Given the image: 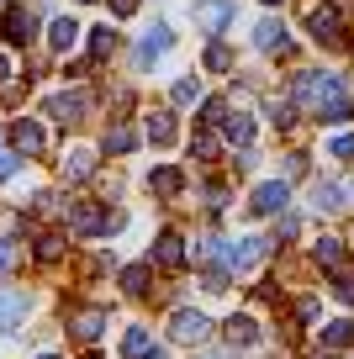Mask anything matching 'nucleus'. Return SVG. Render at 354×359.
Returning a JSON list of instances; mask_svg holds the SVG:
<instances>
[{
	"mask_svg": "<svg viewBox=\"0 0 354 359\" xmlns=\"http://www.w3.org/2000/svg\"><path fill=\"white\" fill-rule=\"evenodd\" d=\"M296 101H301V111H312L317 122H343V116H354L343 79H339V74H328V69L296 74Z\"/></svg>",
	"mask_w": 354,
	"mask_h": 359,
	"instance_id": "obj_1",
	"label": "nucleus"
},
{
	"mask_svg": "<svg viewBox=\"0 0 354 359\" xmlns=\"http://www.w3.org/2000/svg\"><path fill=\"white\" fill-rule=\"evenodd\" d=\"M190 16H196L206 32H222V27H232L238 6H232V0H196V6H190Z\"/></svg>",
	"mask_w": 354,
	"mask_h": 359,
	"instance_id": "obj_2",
	"label": "nucleus"
},
{
	"mask_svg": "<svg viewBox=\"0 0 354 359\" xmlns=\"http://www.w3.org/2000/svg\"><path fill=\"white\" fill-rule=\"evenodd\" d=\"M206 317L201 312H190V306H180L175 317H169V338H175V344H201V338H206Z\"/></svg>",
	"mask_w": 354,
	"mask_h": 359,
	"instance_id": "obj_3",
	"label": "nucleus"
},
{
	"mask_svg": "<svg viewBox=\"0 0 354 359\" xmlns=\"http://www.w3.org/2000/svg\"><path fill=\"white\" fill-rule=\"evenodd\" d=\"M37 37V16L27 11V6H11V11H6V43L11 48H27Z\"/></svg>",
	"mask_w": 354,
	"mask_h": 359,
	"instance_id": "obj_4",
	"label": "nucleus"
},
{
	"mask_svg": "<svg viewBox=\"0 0 354 359\" xmlns=\"http://www.w3.org/2000/svg\"><path fill=\"white\" fill-rule=\"evenodd\" d=\"M69 222H74V233H106V227H122V212H100V206H74V217H69Z\"/></svg>",
	"mask_w": 354,
	"mask_h": 359,
	"instance_id": "obj_5",
	"label": "nucleus"
},
{
	"mask_svg": "<svg viewBox=\"0 0 354 359\" xmlns=\"http://www.w3.org/2000/svg\"><path fill=\"white\" fill-rule=\"evenodd\" d=\"M27 317V296L11 291V285H0V333H16Z\"/></svg>",
	"mask_w": 354,
	"mask_h": 359,
	"instance_id": "obj_6",
	"label": "nucleus"
},
{
	"mask_svg": "<svg viewBox=\"0 0 354 359\" xmlns=\"http://www.w3.org/2000/svg\"><path fill=\"white\" fill-rule=\"evenodd\" d=\"M249 206H254L259 217H275V212H286V180H265V185L254 191V201H249Z\"/></svg>",
	"mask_w": 354,
	"mask_h": 359,
	"instance_id": "obj_7",
	"label": "nucleus"
},
{
	"mask_svg": "<svg viewBox=\"0 0 354 359\" xmlns=\"http://www.w3.org/2000/svg\"><path fill=\"white\" fill-rule=\"evenodd\" d=\"M48 116L74 127L79 116H85V95H79V90H69V95H53V101H48Z\"/></svg>",
	"mask_w": 354,
	"mask_h": 359,
	"instance_id": "obj_8",
	"label": "nucleus"
},
{
	"mask_svg": "<svg viewBox=\"0 0 354 359\" xmlns=\"http://www.w3.org/2000/svg\"><path fill=\"white\" fill-rule=\"evenodd\" d=\"M11 143H16V154H27V158L43 154V127H37L32 116H22V122L11 127Z\"/></svg>",
	"mask_w": 354,
	"mask_h": 359,
	"instance_id": "obj_9",
	"label": "nucleus"
},
{
	"mask_svg": "<svg viewBox=\"0 0 354 359\" xmlns=\"http://www.w3.org/2000/svg\"><path fill=\"white\" fill-rule=\"evenodd\" d=\"M254 43L265 48V53H286V48H291V37H286V27H280L275 16H265V22L254 27Z\"/></svg>",
	"mask_w": 354,
	"mask_h": 359,
	"instance_id": "obj_10",
	"label": "nucleus"
},
{
	"mask_svg": "<svg viewBox=\"0 0 354 359\" xmlns=\"http://www.w3.org/2000/svg\"><path fill=\"white\" fill-rule=\"evenodd\" d=\"M312 259H317L322 269H333V275H343V264H349V254H343L339 238H317V243H312Z\"/></svg>",
	"mask_w": 354,
	"mask_h": 359,
	"instance_id": "obj_11",
	"label": "nucleus"
},
{
	"mask_svg": "<svg viewBox=\"0 0 354 359\" xmlns=\"http://www.w3.org/2000/svg\"><path fill=\"white\" fill-rule=\"evenodd\" d=\"M307 27H312V37H322V43H339V11H333V6H312Z\"/></svg>",
	"mask_w": 354,
	"mask_h": 359,
	"instance_id": "obj_12",
	"label": "nucleus"
},
{
	"mask_svg": "<svg viewBox=\"0 0 354 359\" xmlns=\"http://www.w3.org/2000/svg\"><path fill=\"white\" fill-rule=\"evenodd\" d=\"M164 48H169V27H164V22H154L143 37H138V58H143V64H154Z\"/></svg>",
	"mask_w": 354,
	"mask_h": 359,
	"instance_id": "obj_13",
	"label": "nucleus"
},
{
	"mask_svg": "<svg viewBox=\"0 0 354 359\" xmlns=\"http://www.w3.org/2000/svg\"><path fill=\"white\" fill-rule=\"evenodd\" d=\"M100 327H106V312H100V306H85V312H74V338H79V344H96Z\"/></svg>",
	"mask_w": 354,
	"mask_h": 359,
	"instance_id": "obj_14",
	"label": "nucleus"
},
{
	"mask_svg": "<svg viewBox=\"0 0 354 359\" xmlns=\"http://www.w3.org/2000/svg\"><path fill=\"white\" fill-rule=\"evenodd\" d=\"M48 43H53L58 53H69V48L79 43V27H74V16H53V27H48Z\"/></svg>",
	"mask_w": 354,
	"mask_h": 359,
	"instance_id": "obj_15",
	"label": "nucleus"
},
{
	"mask_svg": "<svg viewBox=\"0 0 354 359\" xmlns=\"http://www.w3.org/2000/svg\"><path fill=\"white\" fill-rule=\"evenodd\" d=\"M154 259H159L164 269H180V264H185V243H180V233H164V238H159Z\"/></svg>",
	"mask_w": 354,
	"mask_h": 359,
	"instance_id": "obj_16",
	"label": "nucleus"
},
{
	"mask_svg": "<svg viewBox=\"0 0 354 359\" xmlns=\"http://www.w3.org/2000/svg\"><path fill=\"white\" fill-rule=\"evenodd\" d=\"M312 206H317V212H339V206H343V185H339V180L312 185Z\"/></svg>",
	"mask_w": 354,
	"mask_h": 359,
	"instance_id": "obj_17",
	"label": "nucleus"
},
{
	"mask_svg": "<svg viewBox=\"0 0 354 359\" xmlns=\"http://www.w3.org/2000/svg\"><path fill=\"white\" fill-rule=\"evenodd\" d=\"M228 344H232V348L259 344V323H254V317H232V323H228Z\"/></svg>",
	"mask_w": 354,
	"mask_h": 359,
	"instance_id": "obj_18",
	"label": "nucleus"
},
{
	"mask_svg": "<svg viewBox=\"0 0 354 359\" xmlns=\"http://www.w3.org/2000/svg\"><path fill=\"white\" fill-rule=\"evenodd\" d=\"M96 175V154L90 148H74V154L64 158V180H90Z\"/></svg>",
	"mask_w": 354,
	"mask_h": 359,
	"instance_id": "obj_19",
	"label": "nucleus"
},
{
	"mask_svg": "<svg viewBox=\"0 0 354 359\" xmlns=\"http://www.w3.org/2000/svg\"><path fill=\"white\" fill-rule=\"evenodd\" d=\"M100 148H106V154H133V148H138V133H133L127 122H117V127L106 133V143H100Z\"/></svg>",
	"mask_w": 354,
	"mask_h": 359,
	"instance_id": "obj_20",
	"label": "nucleus"
},
{
	"mask_svg": "<svg viewBox=\"0 0 354 359\" xmlns=\"http://www.w3.org/2000/svg\"><path fill=\"white\" fill-rule=\"evenodd\" d=\"M148 143H159V148L175 143V116H169V111H154V116H148Z\"/></svg>",
	"mask_w": 354,
	"mask_h": 359,
	"instance_id": "obj_21",
	"label": "nucleus"
},
{
	"mask_svg": "<svg viewBox=\"0 0 354 359\" xmlns=\"http://www.w3.org/2000/svg\"><path fill=\"white\" fill-rule=\"evenodd\" d=\"M222 133H228V143L249 148V137H254V122H249V116H222Z\"/></svg>",
	"mask_w": 354,
	"mask_h": 359,
	"instance_id": "obj_22",
	"label": "nucleus"
},
{
	"mask_svg": "<svg viewBox=\"0 0 354 359\" xmlns=\"http://www.w3.org/2000/svg\"><path fill=\"white\" fill-rule=\"evenodd\" d=\"M180 185H185L180 169H154V175H148V191H154V196H175Z\"/></svg>",
	"mask_w": 354,
	"mask_h": 359,
	"instance_id": "obj_23",
	"label": "nucleus"
},
{
	"mask_svg": "<svg viewBox=\"0 0 354 359\" xmlns=\"http://www.w3.org/2000/svg\"><path fill=\"white\" fill-rule=\"evenodd\" d=\"M122 354H127V359H148V354H154V344H148V327H127Z\"/></svg>",
	"mask_w": 354,
	"mask_h": 359,
	"instance_id": "obj_24",
	"label": "nucleus"
},
{
	"mask_svg": "<svg viewBox=\"0 0 354 359\" xmlns=\"http://www.w3.org/2000/svg\"><path fill=\"white\" fill-rule=\"evenodd\" d=\"M122 291H127V296H143V291H148V269H143V264H127V269H122Z\"/></svg>",
	"mask_w": 354,
	"mask_h": 359,
	"instance_id": "obj_25",
	"label": "nucleus"
},
{
	"mask_svg": "<svg viewBox=\"0 0 354 359\" xmlns=\"http://www.w3.org/2000/svg\"><path fill=\"white\" fill-rule=\"evenodd\" d=\"M349 338H354V323H328V327H322V344H328V348H343Z\"/></svg>",
	"mask_w": 354,
	"mask_h": 359,
	"instance_id": "obj_26",
	"label": "nucleus"
},
{
	"mask_svg": "<svg viewBox=\"0 0 354 359\" xmlns=\"http://www.w3.org/2000/svg\"><path fill=\"white\" fill-rule=\"evenodd\" d=\"M111 48H117V32H111V27H96V32H90V53H96V58H106Z\"/></svg>",
	"mask_w": 354,
	"mask_h": 359,
	"instance_id": "obj_27",
	"label": "nucleus"
},
{
	"mask_svg": "<svg viewBox=\"0 0 354 359\" xmlns=\"http://www.w3.org/2000/svg\"><path fill=\"white\" fill-rule=\"evenodd\" d=\"M169 95H175L180 106H190V101H201V85H196V74L190 79H175V90H169Z\"/></svg>",
	"mask_w": 354,
	"mask_h": 359,
	"instance_id": "obj_28",
	"label": "nucleus"
},
{
	"mask_svg": "<svg viewBox=\"0 0 354 359\" xmlns=\"http://www.w3.org/2000/svg\"><path fill=\"white\" fill-rule=\"evenodd\" d=\"M16 254H22V243H16V238H0V275H11Z\"/></svg>",
	"mask_w": 354,
	"mask_h": 359,
	"instance_id": "obj_29",
	"label": "nucleus"
},
{
	"mask_svg": "<svg viewBox=\"0 0 354 359\" xmlns=\"http://www.w3.org/2000/svg\"><path fill=\"white\" fill-rule=\"evenodd\" d=\"M58 254H64V238H58V233H48L43 243H37V259H58Z\"/></svg>",
	"mask_w": 354,
	"mask_h": 359,
	"instance_id": "obj_30",
	"label": "nucleus"
},
{
	"mask_svg": "<svg viewBox=\"0 0 354 359\" xmlns=\"http://www.w3.org/2000/svg\"><path fill=\"white\" fill-rule=\"evenodd\" d=\"M228 64H232V53H228L222 43H211V48H206V69H228Z\"/></svg>",
	"mask_w": 354,
	"mask_h": 359,
	"instance_id": "obj_31",
	"label": "nucleus"
},
{
	"mask_svg": "<svg viewBox=\"0 0 354 359\" xmlns=\"http://www.w3.org/2000/svg\"><path fill=\"white\" fill-rule=\"evenodd\" d=\"M211 154H217V137H211V133H196V158H211Z\"/></svg>",
	"mask_w": 354,
	"mask_h": 359,
	"instance_id": "obj_32",
	"label": "nucleus"
},
{
	"mask_svg": "<svg viewBox=\"0 0 354 359\" xmlns=\"http://www.w3.org/2000/svg\"><path fill=\"white\" fill-rule=\"evenodd\" d=\"M222 116H228V106H222V101H206V106H201V122H222Z\"/></svg>",
	"mask_w": 354,
	"mask_h": 359,
	"instance_id": "obj_33",
	"label": "nucleus"
},
{
	"mask_svg": "<svg viewBox=\"0 0 354 359\" xmlns=\"http://www.w3.org/2000/svg\"><path fill=\"white\" fill-rule=\"evenodd\" d=\"M296 317H301V323H317V302H312V296H301V302H296Z\"/></svg>",
	"mask_w": 354,
	"mask_h": 359,
	"instance_id": "obj_34",
	"label": "nucleus"
},
{
	"mask_svg": "<svg viewBox=\"0 0 354 359\" xmlns=\"http://www.w3.org/2000/svg\"><path fill=\"white\" fill-rule=\"evenodd\" d=\"M333 154H339V158H354V133H343V137H333Z\"/></svg>",
	"mask_w": 354,
	"mask_h": 359,
	"instance_id": "obj_35",
	"label": "nucleus"
},
{
	"mask_svg": "<svg viewBox=\"0 0 354 359\" xmlns=\"http://www.w3.org/2000/svg\"><path fill=\"white\" fill-rule=\"evenodd\" d=\"M16 175V154H0V180H11Z\"/></svg>",
	"mask_w": 354,
	"mask_h": 359,
	"instance_id": "obj_36",
	"label": "nucleus"
},
{
	"mask_svg": "<svg viewBox=\"0 0 354 359\" xmlns=\"http://www.w3.org/2000/svg\"><path fill=\"white\" fill-rule=\"evenodd\" d=\"M111 11H117V16H133V11H138V0H111Z\"/></svg>",
	"mask_w": 354,
	"mask_h": 359,
	"instance_id": "obj_37",
	"label": "nucleus"
},
{
	"mask_svg": "<svg viewBox=\"0 0 354 359\" xmlns=\"http://www.w3.org/2000/svg\"><path fill=\"white\" fill-rule=\"evenodd\" d=\"M339 302H349V306H354V280H343V285H339Z\"/></svg>",
	"mask_w": 354,
	"mask_h": 359,
	"instance_id": "obj_38",
	"label": "nucleus"
},
{
	"mask_svg": "<svg viewBox=\"0 0 354 359\" xmlns=\"http://www.w3.org/2000/svg\"><path fill=\"white\" fill-rule=\"evenodd\" d=\"M6 79H11V64H6V53H0V85H6Z\"/></svg>",
	"mask_w": 354,
	"mask_h": 359,
	"instance_id": "obj_39",
	"label": "nucleus"
},
{
	"mask_svg": "<svg viewBox=\"0 0 354 359\" xmlns=\"http://www.w3.org/2000/svg\"><path fill=\"white\" fill-rule=\"evenodd\" d=\"M37 359H58V354H37Z\"/></svg>",
	"mask_w": 354,
	"mask_h": 359,
	"instance_id": "obj_40",
	"label": "nucleus"
},
{
	"mask_svg": "<svg viewBox=\"0 0 354 359\" xmlns=\"http://www.w3.org/2000/svg\"><path fill=\"white\" fill-rule=\"evenodd\" d=\"M265 6H280V0H265Z\"/></svg>",
	"mask_w": 354,
	"mask_h": 359,
	"instance_id": "obj_41",
	"label": "nucleus"
},
{
	"mask_svg": "<svg viewBox=\"0 0 354 359\" xmlns=\"http://www.w3.org/2000/svg\"><path fill=\"white\" fill-rule=\"evenodd\" d=\"M148 359H164V354H148Z\"/></svg>",
	"mask_w": 354,
	"mask_h": 359,
	"instance_id": "obj_42",
	"label": "nucleus"
},
{
	"mask_svg": "<svg viewBox=\"0 0 354 359\" xmlns=\"http://www.w3.org/2000/svg\"><path fill=\"white\" fill-rule=\"evenodd\" d=\"M90 359H100V354H90Z\"/></svg>",
	"mask_w": 354,
	"mask_h": 359,
	"instance_id": "obj_43",
	"label": "nucleus"
}]
</instances>
